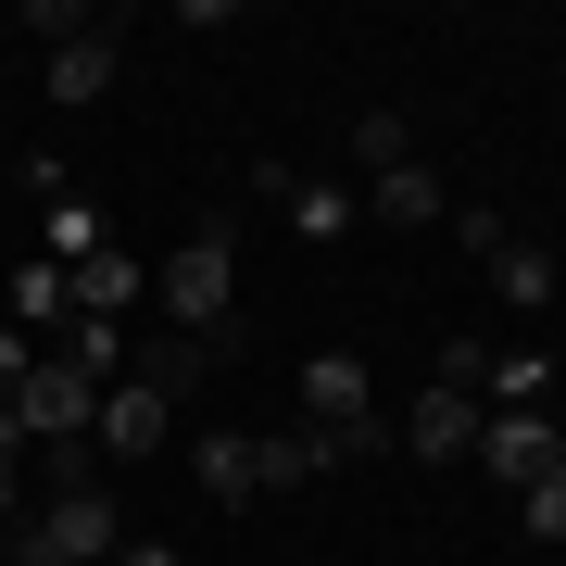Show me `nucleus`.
I'll return each instance as SVG.
<instances>
[{"label":"nucleus","instance_id":"obj_1","mask_svg":"<svg viewBox=\"0 0 566 566\" xmlns=\"http://www.w3.org/2000/svg\"><path fill=\"white\" fill-rule=\"evenodd\" d=\"M151 303H164V327H189V340L240 327V240H227V214H202L177 252L151 264Z\"/></svg>","mask_w":566,"mask_h":566},{"label":"nucleus","instance_id":"obj_2","mask_svg":"<svg viewBox=\"0 0 566 566\" xmlns=\"http://www.w3.org/2000/svg\"><path fill=\"white\" fill-rule=\"evenodd\" d=\"M114 554H126L114 491H51L39 516H13V566H114Z\"/></svg>","mask_w":566,"mask_h":566},{"label":"nucleus","instance_id":"obj_3","mask_svg":"<svg viewBox=\"0 0 566 566\" xmlns=\"http://www.w3.org/2000/svg\"><path fill=\"white\" fill-rule=\"evenodd\" d=\"M13 416H25V441H88V428H102V378L63 365V353H39L25 390H13Z\"/></svg>","mask_w":566,"mask_h":566},{"label":"nucleus","instance_id":"obj_4","mask_svg":"<svg viewBox=\"0 0 566 566\" xmlns=\"http://www.w3.org/2000/svg\"><path fill=\"white\" fill-rule=\"evenodd\" d=\"M240 340H252V327H214V340H189V327H151V340H126V378L164 390V403H189L214 365H240Z\"/></svg>","mask_w":566,"mask_h":566},{"label":"nucleus","instance_id":"obj_5","mask_svg":"<svg viewBox=\"0 0 566 566\" xmlns=\"http://www.w3.org/2000/svg\"><path fill=\"white\" fill-rule=\"evenodd\" d=\"M479 465H491L504 491H542L554 465H566V441H554L542 403H491V416H479Z\"/></svg>","mask_w":566,"mask_h":566},{"label":"nucleus","instance_id":"obj_6","mask_svg":"<svg viewBox=\"0 0 566 566\" xmlns=\"http://www.w3.org/2000/svg\"><path fill=\"white\" fill-rule=\"evenodd\" d=\"M303 428H327V453L365 441V428H390V416H378V378H365L353 353H315V365H303Z\"/></svg>","mask_w":566,"mask_h":566},{"label":"nucleus","instance_id":"obj_7","mask_svg":"<svg viewBox=\"0 0 566 566\" xmlns=\"http://www.w3.org/2000/svg\"><path fill=\"white\" fill-rule=\"evenodd\" d=\"M479 416H491L479 390H441V378H428L416 403H403V453L416 465H465V453H479Z\"/></svg>","mask_w":566,"mask_h":566},{"label":"nucleus","instance_id":"obj_8","mask_svg":"<svg viewBox=\"0 0 566 566\" xmlns=\"http://www.w3.org/2000/svg\"><path fill=\"white\" fill-rule=\"evenodd\" d=\"M88 441H102L114 465H139V453H164V441H177V403H164V390H139V378H114V390H102V428H88Z\"/></svg>","mask_w":566,"mask_h":566},{"label":"nucleus","instance_id":"obj_9","mask_svg":"<svg viewBox=\"0 0 566 566\" xmlns=\"http://www.w3.org/2000/svg\"><path fill=\"white\" fill-rule=\"evenodd\" d=\"M63 290H76V327H126V315L151 303V264H139V252H88Z\"/></svg>","mask_w":566,"mask_h":566},{"label":"nucleus","instance_id":"obj_10","mask_svg":"<svg viewBox=\"0 0 566 566\" xmlns=\"http://www.w3.org/2000/svg\"><path fill=\"white\" fill-rule=\"evenodd\" d=\"M353 202H365V214H378V227H441V214H453V189H441V177H428V164H390V177H365V189H353Z\"/></svg>","mask_w":566,"mask_h":566},{"label":"nucleus","instance_id":"obj_11","mask_svg":"<svg viewBox=\"0 0 566 566\" xmlns=\"http://www.w3.org/2000/svg\"><path fill=\"white\" fill-rule=\"evenodd\" d=\"M102 88H114V13L88 25V39H63V51H51V102H63V114H88Z\"/></svg>","mask_w":566,"mask_h":566},{"label":"nucleus","instance_id":"obj_12","mask_svg":"<svg viewBox=\"0 0 566 566\" xmlns=\"http://www.w3.org/2000/svg\"><path fill=\"white\" fill-rule=\"evenodd\" d=\"M327 465H340V453H327V428H290V441H252V491H264V504H277V491L327 479Z\"/></svg>","mask_w":566,"mask_h":566},{"label":"nucleus","instance_id":"obj_13","mask_svg":"<svg viewBox=\"0 0 566 566\" xmlns=\"http://www.w3.org/2000/svg\"><path fill=\"white\" fill-rule=\"evenodd\" d=\"M202 491H214L227 516L264 504V491H252V428H202Z\"/></svg>","mask_w":566,"mask_h":566},{"label":"nucleus","instance_id":"obj_14","mask_svg":"<svg viewBox=\"0 0 566 566\" xmlns=\"http://www.w3.org/2000/svg\"><path fill=\"white\" fill-rule=\"evenodd\" d=\"M264 189H277V202H290V227H303V240H340V227L365 214L353 189H327V177H264Z\"/></svg>","mask_w":566,"mask_h":566},{"label":"nucleus","instance_id":"obj_15","mask_svg":"<svg viewBox=\"0 0 566 566\" xmlns=\"http://www.w3.org/2000/svg\"><path fill=\"white\" fill-rule=\"evenodd\" d=\"M340 164H353V177H390V164H416V126L390 114V102H378V114H353V139H340Z\"/></svg>","mask_w":566,"mask_h":566},{"label":"nucleus","instance_id":"obj_16","mask_svg":"<svg viewBox=\"0 0 566 566\" xmlns=\"http://www.w3.org/2000/svg\"><path fill=\"white\" fill-rule=\"evenodd\" d=\"M13 327L39 340V327H76V290H63V264H13Z\"/></svg>","mask_w":566,"mask_h":566},{"label":"nucleus","instance_id":"obj_17","mask_svg":"<svg viewBox=\"0 0 566 566\" xmlns=\"http://www.w3.org/2000/svg\"><path fill=\"white\" fill-rule=\"evenodd\" d=\"M491 290H504L516 315H542V303H554V252H542V240H504V252H491Z\"/></svg>","mask_w":566,"mask_h":566},{"label":"nucleus","instance_id":"obj_18","mask_svg":"<svg viewBox=\"0 0 566 566\" xmlns=\"http://www.w3.org/2000/svg\"><path fill=\"white\" fill-rule=\"evenodd\" d=\"M88 252H114V240H102V214H88V202H51V214H39V264H63V277H76Z\"/></svg>","mask_w":566,"mask_h":566},{"label":"nucleus","instance_id":"obj_19","mask_svg":"<svg viewBox=\"0 0 566 566\" xmlns=\"http://www.w3.org/2000/svg\"><path fill=\"white\" fill-rule=\"evenodd\" d=\"M51 353H63V365H88L102 390L126 378V327H51Z\"/></svg>","mask_w":566,"mask_h":566},{"label":"nucleus","instance_id":"obj_20","mask_svg":"<svg viewBox=\"0 0 566 566\" xmlns=\"http://www.w3.org/2000/svg\"><path fill=\"white\" fill-rule=\"evenodd\" d=\"M51 491H102V453H88V441H39V504H51Z\"/></svg>","mask_w":566,"mask_h":566},{"label":"nucleus","instance_id":"obj_21","mask_svg":"<svg viewBox=\"0 0 566 566\" xmlns=\"http://www.w3.org/2000/svg\"><path fill=\"white\" fill-rule=\"evenodd\" d=\"M516 516H528V542H566V465H554L542 491H516Z\"/></svg>","mask_w":566,"mask_h":566},{"label":"nucleus","instance_id":"obj_22","mask_svg":"<svg viewBox=\"0 0 566 566\" xmlns=\"http://www.w3.org/2000/svg\"><path fill=\"white\" fill-rule=\"evenodd\" d=\"M441 390H479V403H491V353L479 340H441Z\"/></svg>","mask_w":566,"mask_h":566},{"label":"nucleus","instance_id":"obj_23","mask_svg":"<svg viewBox=\"0 0 566 566\" xmlns=\"http://www.w3.org/2000/svg\"><path fill=\"white\" fill-rule=\"evenodd\" d=\"M441 227H453V240H465V252H479V264H491V252H504V214H479V202H453Z\"/></svg>","mask_w":566,"mask_h":566},{"label":"nucleus","instance_id":"obj_24","mask_svg":"<svg viewBox=\"0 0 566 566\" xmlns=\"http://www.w3.org/2000/svg\"><path fill=\"white\" fill-rule=\"evenodd\" d=\"M25 365H39V340H25V327H0V390H25Z\"/></svg>","mask_w":566,"mask_h":566},{"label":"nucleus","instance_id":"obj_25","mask_svg":"<svg viewBox=\"0 0 566 566\" xmlns=\"http://www.w3.org/2000/svg\"><path fill=\"white\" fill-rule=\"evenodd\" d=\"M114 566H177V554H164V542H126V554H114Z\"/></svg>","mask_w":566,"mask_h":566},{"label":"nucleus","instance_id":"obj_26","mask_svg":"<svg viewBox=\"0 0 566 566\" xmlns=\"http://www.w3.org/2000/svg\"><path fill=\"white\" fill-rule=\"evenodd\" d=\"M0 566H13V528H0Z\"/></svg>","mask_w":566,"mask_h":566}]
</instances>
